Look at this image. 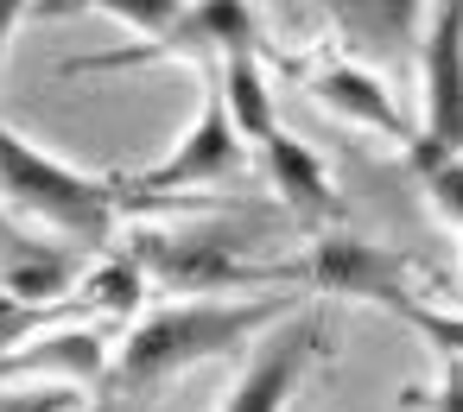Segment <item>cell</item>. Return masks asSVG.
I'll list each match as a JSON object with an SVG mask.
<instances>
[{"label":"cell","mask_w":463,"mask_h":412,"mask_svg":"<svg viewBox=\"0 0 463 412\" xmlns=\"http://www.w3.org/2000/svg\"><path fill=\"white\" fill-rule=\"evenodd\" d=\"M298 304H305L298 292H254V298L197 292V298L153 304L134 317L128 342L109 355L102 393H153V387L191 374L197 361H229L235 349H248L260 330H273Z\"/></svg>","instance_id":"obj_1"},{"label":"cell","mask_w":463,"mask_h":412,"mask_svg":"<svg viewBox=\"0 0 463 412\" xmlns=\"http://www.w3.org/2000/svg\"><path fill=\"white\" fill-rule=\"evenodd\" d=\"M0 210L20 229H45L58 235V248L96 254L115 241L121 210V172H77L64 159H52L45 146H33L26 134H14L0 121Z\"/></svg>","instance_id":"obj_2"},{"label":"cell","mask_w":463,"mask_h":412,"mask_svg":"<svg viewBox=\"0 0 463 412\" xmlns=\"http://www.w3.org/2000/svg\"><path fill=\"white\" fill-rule=\"evenodd\" d=\"M292 279H298L305 292H317V298H355V304H381V311H393V317L412 323L438 355L463 349L457 311H444L438 298H425V292L412 286L406 254L374 248V241H362V235H349V229H324V235L311 241V254L292 267Z\"/></svg>","instance_id":"obj_3"},{"label":"cell","mask_w":463,"mask_h":412,"mask_svg":"<svg viewBox=\"0 0 463 412\" xmlns=\"http://www.w3.org/2000/svg\"><path fill=\"white\" fill-rule=\"evenodd\" d=\"M235 52H254L260 64L273 58V45L260 39V20L248 0H191L184 20L153 39V45H121V52H102V58H71L58 77H102V70H146V64H222Z\"/></svg>","instance_id":"obj_4"},{"label":"cell","mask_w":463,"mask_h":412,"mask_svg":"<svg viewBox=\"0 0 463 412\" xmlns=\"http://www.w3.org/2000/svg\"><path fill=\"white\" fill-rule=\"evenodd\" d=\"M241 134L229 127V108L222 96L203 102V115L191 121V134L153 165V172H121V210H146V203H172V197H191L216 178H235L241 172Z\"/></svg>","instance_id":"obj_5"},{"label":"cell","mask_w":463,"mask_h":412,"mask_svg":"<svg viewBox=\"0 0 463 412\" xmlns=\"http://www.w3.org/2000/svg\"><path fill=\"white\" fill-rule=\"evenodd\" d=\"M324 342H330V311L298 304L292 317H279L273 336L241 361L222 412H292V393H298V380H305V368L317 361Z\"/></svg>","instance_id":"obj_6"},{"label":"cell","mask_w":463,"mask_h":412,"mask_svg":"<svg viewBox=\"0 0 463 412\" xmlns=\"http://www.w3.org/2000/svg\"><path fill=\"white\" fill-rule=\"evenodd\" d=\"M267 64H279V70H286L311 102H324L330 115H343V121H355V127H368V134H381V140H393V146H406L412 127H419V121H406V115L393 108L387 83H381L368 64L343 58V52H324V64H292V58L273 52Z\"/></svg>","instance_id":"obj_7"},{"label":"cell","mask_w":463,"mask_h":412,"mask_svg":"<svg viewBox=\"0 0 463 412\" xmlns=\"http://www.w3.org/2000/svg\"><path fill=\"white\" fill-rule=\"evenodd\" d=\"M241 146H254V153H260L267 184L279 191V203H286L298 222H311V229H336V222H343V197H336V184H330L324 159H317L298 134H286V121H279L273 108H267L260 121H248V127H241Z\"/></svg>","instance_id":"obj_8"},{"label":"cell","mask_w":463,"mask_h":412,"mask_svg":"<svg viewBox=\"0 0 463 412\" xmlns=\"http://www.w3.org/2000/svg\"><path fill=\"white\" fill-rule=\"evenodd\" d=\"M317 7L330 14V33H336L330 52H343L381 77L393 64H412L431 0H317Z\"/></svg>","instance_id":"obj_9"},{"label":"cell","mask_w":463,"mask_h":412,"mask_svg":"<svg viewBox=\"0 0 463 412\" xmlns=\"http://www.w3.org/2000/svg\"><path fill=\"white\" fill-rule=\"evenodd\" d=\"M102 374H109V349L96 330H39L26 336L20 349L0 355V380H39V387H96L102 393ZM109 399V393H102Z\"/></svg>","instance_id":"obj_10"},{"label":"cell","mask_w":463,"mask_h":412,"mask_svg":"<svg viewBox=\"0 0 463 412\" xmlns=\"http://www.w3.org/2000/svg\"><path fill=\"white\" fill-rule=\"evenodd\" d=\"M77 273H83L77 248H52L45 235L20 229L7 210H0V292H14L26 304H58L77 286Z\"/></svg>","instance_id":"obj_11"},{"label":"cell","mask_w":463,"mask_h":412,"mask_svg":"<svg viewBox=\"0 0 463 412\" xmlns=\"http://www.w3.org/2000/svg\"><path fill=\"white\" fill-rule=\"evenodd\" d=\"M400 153H406V172H412V184L425 191L431 216L457 235V229H463V146H444V140H431V134L412 127V140H406Z\"/></svg>","instance_id":"obj_12"},{"label":"cell","mask_w":463,"mask_h":412,"mask_svg":"<svg viewBox=\"0 0 463 412\" xmlns=\"http://www.w3.org/2000/svg\"><path fill=\"white\" fill-rule=\"evenodd\" d=\"M83 7L128 20V26L140 33V45H153V39H165V33L184 20L191 0H33V14H52V20H58V14H83Z\"/></svg>","instance_id":"obj_13"},{"label":"cell","mask_w":463,"mask_h":412,"mask_svg":"<svg viewBox=\"0 0 463 412\" xmlns=\"http://www.w3.org/2000/svg\"><path fill=\"white\" fill-rule=\"evenodd\" d=\"M400 406H419V412H463V361H457V349L438 355V387H431V393H425V387H406Z\"/></svg>","instance_id":"obj_14"},{"label":"cell","mask_w":463,"mask_h":412,"mask_svg":"<svg viewBox=\"0 0 463 412\" xmlns=\"http://www.w3.org/2000/svg\"><path fill=\"white\" fill-rule=\"evenodd\" d=\"M77 387H26V393H0V412H77Z\"/></svg>","instance_id":"obj_15"},{"label":"cell","mask_w":463,"mask_h":412,"mask_svg":"<svg viewBox=\"0 0 463 412\" xmlns=\"http://www.w3.org/2000/svg\"><path fill=\"white\" fill-rule=\"evenodd\" d=\"M26 20H33V0H0V70H7V45Z\"/></svg>","instance_id":"obj_16"},{"label":"cell","mask_w":463,"mask_h":412,"mask_svg":"<svg viewBox=\"0 0 463 412\" xmlns=\"http://www.w3.org/2000/svg\"><path fill=\"white\" fill-rule=\"evenodd\" d=\"M77 412H109V399H83V406H77Z\"/></svg>","instance_id":"obj_17"},{"label":"cell","mask_w":463,"mask_h":412,"mask_svg":"<svg viewBox=\"0 0 463 412\" xmlns=\"http://www.w3.org/2000/svg\"><path fill=\"white\" fill-rule=\"evenodd\" d=\"M438 7H463V0H438Z\"/></svg>","instance_id":"obj_18"}]
</instances>
